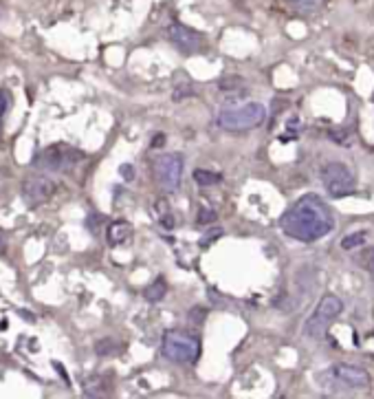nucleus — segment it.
<instances>
[{"mask_svg": "<svg viewBox=\"0 0 374 399\" xmlns=\"http://www.w3.org/2000/svg\"><path fill=\"white\" fill-rule=\"evenodd\" d=\"M280 227L293 241L315 243L335 229V214L317 194H304L282 214Z\"/></svg>", "mask_w": 374, "mask_h": 399, "instance_id": "1", "label": "nucleus"}, {"mask_svg": "<svg viewBox=\"0 0 374 399\" xmlns=\"http://www.w3.org/2000/svg\"><path fill=\"white\" fill-rule=\"evenodd\" d=\"M317 382L328 393H361L370 389V375L368 371L353 367V364H333L326 371L317 375Z\"/></svg>", "mask_w": 374, "mask_h": 399, "instance_id": "2", "label": "nucleus"}, {"mask_svg": "<svg viewBox=\"0 0 374 399\" xmlns=\"http://www.w3.org/2000/svg\"><path fill=\"white\" fill-rule=\"evenodd\" d=\"M84 159L86 154L75 146H69V143H51V146L42 148L36 157H33V165L44 172H71Z\"/></svg>", "mask_w": 374, "mask_h": 399, "instance_id": "3", "label": "nucleus"}, {"mask_svg": "<svg viewBox=\"0 0 374 399\" xmlns=\"http://www.w3.org/2000/svg\"><path fill=\"white\" fill-rule=\"evenodd\" d=\"M161 351L169 362L194 364L200 358V340H198V336L189 334V331L169 329L163 336Z\"/></svg>", "mask_w": 374, "mask_h": 399, "instance_id": "4", "label": "nucleus"}, {"mask_svg": "<svg viewBox=\"0 0 374 399\" xmlns=\"http://www.w3.org/2000/svg\"><path fill=\"white\" fill-rule=\"evenodd\" d=\"M267 119V108L258 102H249L242 106L222 108L218 113V126L227 132H245L258 128Z\"/></svg>", "mask_w": 374, "mask_h": 399, "instance_id": "5", "label": "nucleus"}, {"mask_svg": "<svg viewBox=\"0 0 374 399\" xmlns=\"http://www.w3.org/2000/svg\"><path fill=\"white\" fill-rule=\"evenodd\" d=\"M344 311V303L342 298L335 296V294H326L320 305H317L315 314L306 320V327H304V336L306 338H324L328 327H331L335 320L339 318V314Z\"/></svg>", "mask_w": 374, "mask_h": 399, "instance_id": "6", "label": "nucleus"}, {"mask_svg": "<svg viewBox=\"0 0 374 399\" xmlns=\"http://www.w3.org/2000/svg\"><path fill=\"white\" fill-rule=\"evenodd\" d=\"M322 181L326 192L331 194L333 198H344L355 194L357 190V179L353 170L348 168L346 163L342 161H328L322 165Z\"/></svg>", "mask_w": 374, "mask_h": 399, "instance_id": "7", "label": "nucleus"}, {"mask_svg": "<svg viewBox=\"0 0 374 399\" xmlns=\"http://www.w3.org/2000/svg\"><path fill=\"white\" fill-rule=\"evenodd\" d=\"M183 179V157L178 152H165L154 161V181L163 192L178 190Z\"/></svg>", "mask_w": 374, "mask_h": 399, "instance_id": "8", "label": "nucleus"}, {"mask_svg": "<svg viewBox=\"0 0 374 399\" xmlns=\"http://www.w3.org/2000/svg\"><path fill=\"white\" fill-rule=\"evenodd\" d=\"M55 192H58V183H55L47 174L27 176V179L22 181V185H20V194L27 201V205H31V207L49 203Z\"/></svg>", "mask_w": 374, "mask_h": 399, "instance_id": "9", "label": "nucleus"}, {"mask_svg": "<svg viewBox=\"0 0 374 399\" xmlns=\"http://www.w3.org/2000/svg\"><path fill=\"white\" fill-rule=\"evenodd\" d=\"M167 36L172 40V44L183 53H196L200 51L202 47V36L198 31L189 29L185 25H180V22H174V25H169L167 29Z\"/></svg>", "mask_w": 374, "mask_h": 399, "instance_id": "10", "label": "nucleus"}, {"mask_svg": "<svg viewBox=\"0 0 374 399\" xmlns=\"http://www.w3.org/2000/svg\"><path fill=\"white\" fill-rule=\"evenodd\" d=\"M130 236H132V225L128 223V221H112V223L106 227V241L112 247L123 245L126 241H130Z\"/></svg>", "mask_w": 374, "mask_h": 399, "instance_id": "11", "label": "nucleus"}, {"mask_svg": "<svg viewBox=\"0 0 374 399\" xmlns=\"http://www.w3.org/2000/svg\"><path fill=\"white\" fill-rule=\"evenodd\" d=\"M165 294H167V283H165L163 278L154 280V283L148 287V289L143 291L145 300H150V303H161L163 298H165Z\"/></svg>", "mask_w": 374, "mask_h": 399, "instance_id": "12", "label": "nucleus"}, {"mask_svg": "<svg viewBox=\"0 0 374 399\" xmlns=\"http://www.w3.org/2000/svg\"><path fill=\"white\" fill-rule=\"evenodd\" d=\"M194 181L202 187H209V185H218L222 181V176L218 172H211V170H205V168H198L194 170Z\"/></svg>", "mask_w": 374, "mask_h": 399, "instance_id": "13", "label": "nucleus"}, {"mask_svg": "<svg viewBox=\"0 0 374 399\" xmlns=\"http://www.w3.org/2000/svg\"><path fill=\"white\" fill-rule=\"evenodd\" d=\"M366 243V232H355V234H350L342 241V249L350 252V249H357Z\"/></svg>", "mask_w": 374, "mask_h": 399, "instance_id": "14", "label": "nucleus"}, {"mask_svg": "<svg viewBox=\"0 0 374 399\" xmlns=\"http://www.w3.org/2000/svg\"><path fill=\"white\" fill-rule=\"evenodd\" d=\"M287 3L300 11H313V9H320L326 0H287Z\"/></svg>", "mask_w": 374, "mask_h": 399, "instance_id": "15", "label": "nucleus"}, {"mask_svg": "<svg viewBox=\"0 0 374 399\" xmlns=\"http://www.w3.org/2000/svg\"><path fill=\"white\" fill-rule=\"evenodd\" d=\"M216 221V212L214 209H200L198 212V225H207V223H214Z\"/></svg>", "mask_w": 374, "mask_h": 399, "instance_id": "16", "label": "nucleus"}, {"mask_svg": "<svg viewBox=\"0 0 374 399\" xmlns=\"http://www.w3.org/2000/svg\"><path fill=\"white\" fill-rule=\"evenodd\" d=\"M97 353H99V356H106V353H117L115 342H112V340H101L99 345H97Z\"/></svg>", "mask_w": 374, "mask_h": 399, "instance_id": "17", "label": "nucleus"}, {"mask_svg": "<svg viewBox=\"0 0 374 399\" xmlns=\"http://www.w3.org/2000/svg\"><path fill=\"white\" fill-rule=\"evenodd\" d=\"M9 108H11V95L7 91H0V119L5 117Z\"/></svg>", "mask_w": 374, "mask_h": 399, "instance_id": "18", "label": "nucleus"}, {"mask_svg": "<svg viewBox=\"0 0 374 399\" xmlns=\"http://www.w3.org/2000/svg\"><path fill=\"white\" fill-rule=\"evenodd\" d=\"M194 320H196V325H200L202 320H205V309H198V314H196V309L189 311V323H194Z\"/></svg>", "mask_w": 374, "mask_h": 399, "instance_id": "19", "label": "nucleus"}, {"mask_svg": "<svg viewBox=\"0 0 374 399\" xmlns=\"http://www.w3.org/2000/svg\"><path fill=\"white\" fill-rule=\"evenodd\" d=\"M191 95V88H176L174 91V99L178 102V99H183V97H189Z\"/></svg>", "mask_w": 374, "mask_h": 399, "instance_id": "20", "label": "nucleus"}, {"mask_svg": "<svg viewBox=\"0 0 374 399\" xmlns=\"http://www.w3.org/2000/svg\"><path fill=\"white\" fill-rule=\"evenodd\" d=\"M5 249H7V234L0 229V254H5Z\"/></svg>", "mask_w": 374, "mask_h": 399, "instance_id": "21", "label": "nucleus"}, {"mask_svg": "<svg viewBox=\"0 0 374 399\" xmlns=\"http://www.w3.org/2000/svg\"><path fill=\"white\" fill-rule=\"evenodd\" d=\"M158 221H161V218H158ZM161 223H163V227H167V229H169V227H174V221H172V216H169V214L163 216Z\"/></svg>", "mask_w": 374, "mask_h": 399, "instance_id": "22", "label": "nucleus"}, {"mask_svg": "<svg viewBox=\"0 0 374 399\" xmlns=\"http://www.w3.org/2000/svg\"><path fill=\"white\" fill-rule=\"evenodd\" d=\"M121 174H123V176H128V179H130V176H132V168H130V165H126V168H121Z\"/></svg>", "mask_w": 374, "mask_h": 399, "instance_id": "23", "label": "nucleus"}, {"mask_svg": "<svg viewBox=\"0 0 374 399\" xmlns=\"http://www.w3.org/2000/svg\"><path fill=\"white\" fill-rule=\"evenodd\" d=\"M370 269H372V274H374V249H372V258H370Z\"/></svg>", "mask_w": 374, "mask_h": 399, "instance_id": "24", "label": "nucleus"}]
</instances>
